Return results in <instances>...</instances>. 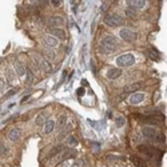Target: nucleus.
I'll use <instances>...</instances> for the list:
<instances>
[{
  "label": "nucleus",
  "mask_w": 167,
  "mask_h": 167,
  "mask_svg": "<svg viewBox=\"0 0 167 167\" xmlns=\"http://www.w3.org/2000/svg\"><path fill=\"white\" fill-rule=\"evenodd\" d=\"M115 124H116V127H123L126 124V118L124 116H118L115 119Z\"/></svg>",
  "instance_id": "obj_26"
},
{
  "label": "nucleus",
  "mask_w": 167,
  "mask_h": 167,
  "mask_svg": "<svg viewBox=\"0 0 167 167\" xmlns=\"http://www.w3.org/2000/svg\"><path fill=\"white\" fill-rule=\"evenodd\" d=\"M44 55H46V58L47 59H55V56H56V54H55V51H52L51 48H46V51H44Z\"/></svg>",
  "instance_id": "obj_25"
},
{
  "label": "nucleus",
  "mask_w": 167,
  "mask_h": 167,
  "mask_svg": "<svg viewBox=\"0 0 167 167\" xmlns=\"http://www.w3.org/2000/svg\"><path fill=\"white\" fill-rule=\"evenodd\" d=\"M63 151H64V146H63V144H58V146H55V147L51 150V153H49V158L58 155V154L63 153Z\"/></svg>",
  "instance_id": "obj_17"
},
{
  "label": "nucleus",
  "mask_w": 167,
  "mask_h": 167,
  "mask_svg": "<svg viewBox=\"0 0 167 167\" xmlns=\"http://www.w3.org/2000/svg\"><path fill=\"white\" fill-rule=\"evenodd\" d=\"M131 160H132V163H135L138 167H147V165L140 159V158H138V156H135V155L131 156Z\"/></svg>",
  "instance_id": "obj_22"
},
{
  "label": "nucleus",
  "mask_w": 167,
  "mask_h": 167,
  "mask_svg": "<svg viewBox=\"0 0 167 167\" xmlns=\"http://www.w3.org/2000/svg\"><path fill=\"white\" fill-rule=\"evenodd\" d=\"M120 74H122V70L120 68H110L107 71V78L108 79H116L120 76Z\"/></svg>",
  "instance_id": "obj_13"
},
{
  "label": "nucleus",
  "mask_w": 167,
  "mask_h": 167,
  "mask_svg": "<svg viewBox=\"0 0 167 167\" xmlns=\"http://www.w3.org/2000/svg\"><path fill=\"white\" fill-rule=\"evenodd\" d=\"M14 71H16V74L19 76H23L24 74H26V68L23 67V64H20V63H16L15 64V70Z\"/></svg>",
  "instance_id": "obj_21"
},
{
  "label": "nucleus",
  "mask_w": 167,
  "mask_h": 167,
  "mask_svg": "<svg viewBox=\"0 0 167 167\" xmlns=\"http://www.w3.org/2000/svg\"><path fill=\"white\" fill-rule=\"evenodd\" d=\"M46 122H47V112H42V114H39L38 118H36V120H35L36 126H42V124H44Z\"/></svg>",
  "instance_id": "obj_16"
},
{
  "label": "nucleus",
  "mask_w": 167,
  "mask_h": 167,
  "mask_svg": "<svg viewBox=\"0 0 167 167\" xmlns=\"http://www.w3.org/2000/svg\"><path fill=\"white\" fill-rule=\"evenodd\" d=\"M66 123H67V115H61L59 119H58V124H56V127L58 130H61L66 126Z\"/></svg>",
  "instance_id": "obj_20"
},
{
  "label": "nucleus",
  "mask_w": 167,
  "mask_h": 167,
  "mask_svg": "<svg viewBox=\"0 0 167 167\" xmlns=\"http://www.w3.org/2000/svg\"><path fill=\"white\" fill-rule=\"evenodd\" d=\"M49 3H52V5H54V7H59V5L61 4V0H51Z\"/></svg>",
  "instance_id": "obj_34"
},
{
  "label": "nucleus",
  "mask_w": 167,
  "mask_h": 167,
  "mask_svg": "<svg viewBox=\"0 0 167 167\" xmlns=\"http://www.w3.org/2000/svg\"><path fill=\"white\" fill-rule=\"evenodd\" d=\"M74 166H75V167H83V166H84V160H83V159L76 160L75 165H74Z\"/></svg>",
  "instance_id": "obj_33"
},
{
  "label": "nucleus",
  "mask_w": 167,
  "mask_h": 167,
  "mask_svg": "<svg viewBox=\"0 0 167 167\" xmlns=\"http://www.w3.org/2000/svg\"><path fill=\"white\" fill-rule=\"evenodd\" d=\"M142 83L140 82H138V83H132V84H128V86H126L124 88H123V94H130V92H135V91H138L139 88L142 87Z\"/></svg>",
  "instance_id": "obj_11"
},
{
  "label": "nucleus",
  "mask_w": 167,
  "mask_h": 167,
  "mask_svg": "<svg viewBox=\"0 0 167 167\" xmlns=\"http://www.w3.org/2000/svg\"><path fill=\"white\" fill-rule=\"evenodd\" d=\"M55 127V122L54 120H47V122L44 123V132L46 134H49V132H52V130Z\"/></svg>",
  "instance_id": "obj_18"
},
{
  "label": "nucleus",
  "mask_w": 167,
  "mask_h": 167,
  "mask_svg": "<svg viewBox=\"0 0 167 167\" xmlns=\"http://www.w3.org/2000/svg\"><path fill=\"white\" fill-rule=\"evenodd\" d=\"M40 67L43 68V71H46V72H51L52 71V66L51 63H49L48 60H40Z\"/></svg>",
  "instance_id": "obj_19"
},
{
  "label": "nucleus",
  "mask_w": 167,
  "mask_h": 167,
  "mask_svg": "<svg viewBox=\"0 0 167 167\" xmlns=\"http://www.w3.org/2000/svg\"><path fill=\"white\" fill-rule=\"evenodd\" d=\"M108 5H110V2H103V4H102V7H100V12H104V11H106Z\"/></svg>",
  "instance_id": "obj_31"
},
{
  "label": "nucleus",
  "mask_w": 167,
  "mask_h": 167,
  "mask_svg": "<svg viewBox=\"0 0 167 167\" xmlns=\"http://www.w3.org/2000/svg\"><path fill=\"white\" fill-rule=\"evenodd\" d=\"M15 94H16V90H15V88H14V90H10V91H8L7 94L4 95V98H5V99H7V98H11L12 95H15Z\"/></svg>",
  "instance_id": "obj_29"
},
{
  "label": "nucleus",
  "mask_w": 167,
  "mask_h": 167,
  "mask_svg": "<svg viewBox=\"0 0 167 167\" xmlns=\"http://www.w3.org/2000/svg\"><path fill=\"white\" fill-rule=\"evenodd\" d=\"M5 84H7V83H5V80L3 79V78H0V92L5 88Z\"/></svg>",
  "instance_id": "obj_32"
},
{
  "label": "nucleus",
  "mask_w": 167,
  "mask_h": 167,
  "mask_svg": "<svg viewBox=\"0 0 167 167\" xmlns=\"http://www.w3.org/2000/svg\"><path fill=\"white\" fill-rule=\"evenodd\" d=\"M8 138H10V140L15 142L17 140V139L20 138V130L19 128H12L10 132H8Z\"/></svg>",
  "instance_id": "obj_15"
},
{
  "label": "nucleus",
  "mask_w": 167,
  "mask_h": 167,
  "mask_svg": "<svg viewBox=\"0 0 167 167\" xmlns=\"http://www.w3.org/2000/svg\"><path fill=\"white\" fill-rule=\"evenodd\" d=\"M84 92H86V91H84V88H82V87H80V88L78 90V92H76V94H78L79 96H83V95H84Z\"/></svg>",
  "instance_id": "obj_35"
},
{
  "label": "nucleus",
  "mask_w": 167,
  "mask_h": 167,
  "mask_svg": "<svg viewBox=\"0 0 167 167\" xmlns=\"http://www.w3.org/2000/svg\"><path fill=\"white\" fill-rule=\"evenodd\" d=\"M74 156H76V150L70 148V150H64L63 153H60L59 154V158H56V160L59 163H61V162H64V160L70 159V158H74Z\"/></svg>",
  "instance_id": "obj_7"
},
{
  "label": "nucleus",
  "mask_w": 167,
  "mask_h": 167,
  "mask_svg": "<svg viewBox=\"0 0 167 167\" xmlns=\"http://www.w3.org/2000/svg\"><path fill=\"white\" fill-rule=\"evenodd\" d=\"M126 15H127L128 17H135L137 16V12H135V10H132V8H128V10L126 11Z\"/></svg>",
  "instance_id": "obj_28"
},
{
  "label": "nucleus",
  "mask_w": 167,
  "mask_h": 167,
  "mask_svg": "<svg viewBox=\"0 0 167 167\" xmlns=\"http://www.w3.org/2000/svg\"><path fill=\"white\" fill-rule=\"evenodd\" d=\"M67 144H68V146H76V144H78V139L71 135V137L67 138Z\"/></svg>",
  "instance_id": "obj_27"
},
{
  "label": "nucleus",
  "mask_w": 167,
  "mask_h": 167,
  "mask_svg": "<svg viewBox=\"0 0 167 167\" xmlns=\"http://www.w3.org/2000/svg\"><path fill=\"white\" fill-rule=\"evenodd\" d=\"M104 24L108 27H118L123 24V17L119 16L118 14H108L104 16Z\"/></svg>",
  "instance_id": "obj_4"
},
{
  "label": "nucleus",
  "mask_w": 167,
  "mask_h": 167,
  "mask_svg": "<svg viewBox=\"0 0 167 167\" xmlns=\"http://www.w3.org/2000/svg\"><path fill=\"white\" fill-rule=\"evenodd\" d=\"M52 32V35H54V38L55 39H60V40H64L66 39V32H64L63 30H60V28H54L51 31Z\"/></svg>",
  "instance_id": "obj_14"
},
{
  "label": "nucleus",
  "mask_w": 167,
  "mask_h": 167,
  "mask_svg": "<svg viewBox=\"0 0 167 167\" xmlns=\"http://www.w3.org/2000/svg\"><path fill=\"white\" fill-rule=\"evenodd\" d=\"M44 43L46 46H48L49 48H55L58 47V39H55L54 36H44Z\"/></svg>",
  "instance_id": "obj_12"
},
{
  "label": "nucleus",
  "mask_w": 167,
  "mask_h": 167,
  "mask_svg": "<svg viewBox=\"0 0 167 167\" xmlns=\"http://www.w3.org/2000/svg\"><path fill=\"white\" fill-rule=\"evenodd\" d=\"M138 150L142 151V153H144L146 155L151 156V158H156L158 160H159L163 155V153L160 150H158V148L153 147V146H147V144H140V146H138Z\"/></svg>",
  "instance_id": "obj_3"
},
{
  "label": "nucleus",
  "mask_w": 167,
  "mask_h": 167,
  "mask_svg": "<svg viewBox=\"0 0 167 167\" xmlns=\"http://www.w3.org/2000/svg\"><path fill=\"white\" fill-rule=\"evenodd\" d=\"M5 74H7V78H8V82L12 83L15 79V71L14 68H11V67H8L7 70H5Z\"/></svg>",
  "instance_id": "obj_23"
},
{
  "label": "nucleus",
  "mask_w": 167,
  "mask_h": 167,
  "mask_svg": "<svg viewBox=\"0 0 167 167\" xmlns=\"http://www.w3.org/2000/svg\"><path fill=\"white\" fill-rule=\"evenodd\" d=\"M48 23H49V26H52V27H60V26H63L64 24V19L61 16H51L48 19Z\"/></svg>",
  "instance_id": "obj_9"
},
{
  "label": "nucleus",
  "mask_w": 167,
  "mask_h": 167,
  "mask_svg": "<svg viewBox=\"0 0 167 167\" xmlns=\"http://www.w3.org/2000/svg\"><path fill=\"white\" fill-rule=\"evenodd\" d=\"M135 63V56L134 54H123L116 58V64L119 67H128Z\"/></svg>",
  "instance_id": "obj_5"
},
{
  "label": "nucleus",
  "mask_w": 167,
  "mask_h": 167,
  "mask_svg": "<svg viewBox=\"0 0 167 167\" xmlns=\"http://www.w3.org/2000/svg\"><path fill=\"white\" fill-rule=\"evenodd\" d=\"M116 44H118V40H116L115 36L112 35H106L100 42V51L103 54H110L114 49L116 48Z\"/></svg>",
  "instance_id": "obj_1"
},
{
  "label": "nucleus",
  "mask_w": 167,
  "mask_h": 167,
  "mask_svg": "<svg viewBox=\"0 0 167 167\" xmlns=\"http://www.w3.org/2000/svg\"><path fill=\"white\" fill-rule=\"evenodd\" d=\"M126 3H127V5L130 8L134 10V8H143L147 2H144V0H127Z\"/></svg>",
  "instance_id": "obj_10"
},
{
  "label": "nucleus",
  "mask_w": 167,
  "mask_h": 167,
  "mask_svg": "<svg viewBox=\"0 0 167 167\" xmlns=\"http://www.w3.org/2000/svg\"><path fill=\"white\" fill-rule=\"evenodd\" d=\"M26 82L28 83V84H31V83L33 82V72L31 71L30 68H26Z\"/></svg>",
  "instance_id": "obj_24"
},
{
  "label": "nucleus",
  "mask_w": 167,
  "mask_h": 167,
  "mask_svg": "<svg viewBox=\"0 0 167 167\" xmlns=\"http://www.w3.org/2000/svg\"><path fill=\"white\" fill-rule=\"evenodd\" d=\"M7 153H8V148L3 143H0V154H7Z\"/></svg>",
  "instance_id": "obj_30"
},
{
  "label": "nucleus",
  "mask_w": 167,
  "mask_h": 167,
  "mask_svg": "<svg viewBox=\"0 0 167 167\" xmlns=\"http://www.w3.org/2000/svg\"><path fill=\"white\" fill-rule=\"evenodd\" d=\"M119 35H120V38L123 40H126V42H132V40H135L138 38L137 32H134V31H131L128 28H122L119 31Z\"/></svg>",
  "instance_id": "obj_6"
},
{
  "label": "nucleus",
  "mask_w": 167,
  "mask_h": 167,
  "mask_svg": "<svg viewBox=\"0 0 167 167\" xmlns=\"http://www.w3.org/2000/svg\"><path fill=\"white\" fill-rule=\"evenodd\" d=\"M142 134H143L146 138L151 139V140L159 142V143H165V142H166V135L160 134L159 131H156L155 128L150 127V126H144V127L142 128Z\"/></svg>",
  "instance_id": "obj_2"
},
{
  "label": "nucleus",
  "mask_w": 167,
  "mask_h": 167,
  "mask_svg": "<svg viewBox=\"0 0 167 167\" xmlns=\"http://www.w3.org/2000/svg\"><path fill=\"white\" fill-rule=\"evenodd\" d=\"M144 94H142V92H135V94H132L131 96H130V103L131 104H139V103H142V102L144 100Z\"/></svg>",
  "instance_id": "obj_8"
}]
</instances>
